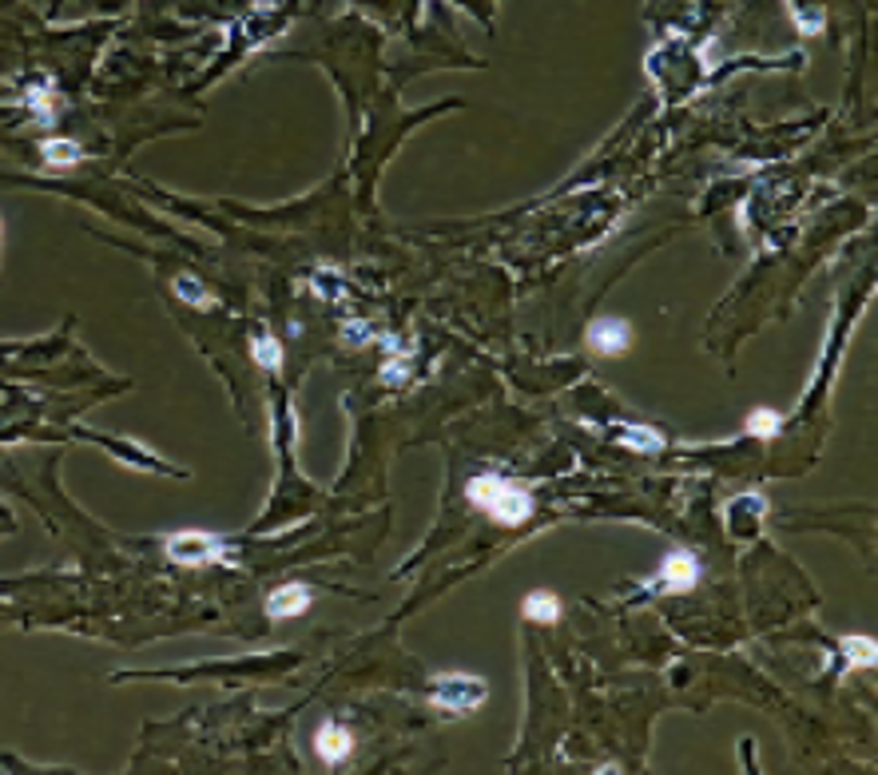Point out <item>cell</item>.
<instances>
[{
    "instance_id": "cell-1",
    "label": "cell",
    "mask_w": 878,
    "mask_h": 775,
    "mask_svg": "<svg viewBox=\"0 0 878 775\" xmlns=\"http://www.w3.org/2000/svg\"><path fill=\"white\" fill-rule=\"evenodd\" d=\"M465 493H469V501H474L477 509H485L497 525H525L533 517V497L525 493L521 485L505 482V477L477 474L474 482L465 485Z\"/></svg>"
},
{
    "instance_id": "cell-2",
    "label": "cell",
    "mask_w": 878,
    "mask_h": 775,
    "mask_svg": "<svg viewBox=\"0 0 878 775\" xmlns=\"http://www.w3.org/2000/svg\"><path fill=\"white\" fill-rule=\"evenodd\" d=\"M485 680L465 676V672H449V676H438L430 684V700L438 708H449V712H474V708L485 704Z\"/></svg>"
},
{
    "instance_id": "cell-3",
    "label": "cell",
    "mask_w": 878,
    "mask_h": 775,
    "mask_svg": "<svg viewBox=\"0 0 878 775\" xmlns=\"http://www.w3.org/2000/svg\"><path fill=\"white\" fill-rule=\"evenodd\" d=\"M168 557L175 565H211V561L227 557V545L219 537H211V533H171Z\"/></svg>"
},
{
    "instance_id": "cell-4",
    "label": "cell",
    "mask_w": 878,
    "mask_h": 775,
    "mask_svg": "<svg viewBox=\"0 0 878 775\" xmlns=\"http://www.w3.org/2000/svg\"><path fill=\"white\" fill-rule=\"evenodd\" d=\"M628 343H632V327L624 318H596L588 327V346L596 354H624Z\"/></svg>"
},
{
    "instance_id": "cell-5",
    "label": "cell",
    "mask_w": 878,
    "mask_h": 775,
    "mask_svg": "<svg viewBox=\"0 0 878 775\" xmlns=\"http://www.w3.org/2000/svg\"><path fill=\"white\" fill-rule=\"evenodd\" d=\"M700 580V565L691 553H672L668 561H664L660 569V588H668V593H688V588H696Z\"/></svg>"
},
{
    "instance_id": "cell-6",
    "label": "cell",
    "mask_w": 878,
    "mask_h": 775,
    "mask_svg": "<svg viewBox=\"0 0 878 775\" xmlns=\"http://www.w3.org/2000/svg\"><path fill=\"white\" fill-rule=\"evenodd\" d=\"M310 588L307 585H279L266 596V616L271 621H286V616H302L310 608Z\"/></svg>"
},
{
    "instance_id": "cell-7",
    "label": "cell",
    "mask_w": 878,
    "mask_h": 775,
    "mask_svg": "<svg viewBox=\"0 0 878 775\" xmlns=\"http://www.w3.org/2000/svg\"><path fill=\"white\" fill-rule=\"evenodd\" d=\"M314 747H318V755L326 763H342L350 752H354V736H350L342 724H335V719H330V724L318 727V736H314Z\"/></svg>"
},
{
    "instance_id": "cell-8",
    "label": "cell",
    "mask_w": 878,
    "mask_h": 775,
    "mask_svg": "<svg viewBox=\"0 0 878 775\" xmlns=\"http://www.w3.org/2000/svg\"><path fill=\"white\" fill-rule=\"evenodd\" d=\"M40 155L48 160V168H76V163L84 160V152H80L76 140H44Z\"/></svg>"
},
{
    "instance_id": "cell-9",
    "label": "cell",
    "mask_w": 878,
    "mask_h": 775,
    "mask_svg": "<svg viewBox=\"0 0 878 775\" xmlns=\"http://www.w3.org/2000/svg\"><path fill=\"white\" fill-rule=\"evenodd\" d=\"M521 608H525V616H529V621H541V624H552L561 616V601L552 593H529Z\"/></svg>"
},
{
    "instance_id": "cell-10",
    "label": "cell",
    "mask_w": 878,
    "mask_h": 775,
    "mask_svg": "<svg viewBox=\"0 0 878 775\" xmlns=\"http://www.w3.org/2000/svg\"><path fill=\"white\" fill-rule=\"evenodd\" d=\"M175 294H179L183 302H191V307H199V310H211V307H215V294L203 291V283H199V279H191V274H179V279H175Z\"/></svg>"
},
{
    "instance_id": "cell-11",
    "label": "cell",
    "mask_w": 878,
    "mask_h": 775,
    "mask_svg": "<svg viewBox=\"0 0 878 775\" xmlns=\"http://www.w3.org/2000/svg\"><path fill=\"white\" fill-rule=\"evenodd\" d=\"M251 354H255V362L263 366V370H279V366H283V346H279V338H274V335H258L251 343Z\"/></svg>"
},
{
    "instance_id": "cell-12",
    "label": "cell",
    "mask_w": 878,
    "mask_h": 775,
    "mask_svg": "<svg viewBox=\"0 0 878 775\" xmlns=\"http://www.w3.org/2000/svg\"><path fill=\"white\" fill-rule=\"evenodd\" d=\"M843 657L855 664V668H871L874 657H878V649H874L871 636H847V640H843Z\"/></svg>"
},
{
    "instance_id": "cell-13",
    "label": "cell",
    "mask_w": 878,
    "mask_h": 775,
    "mask_svg": "<svg viewBox=\"0 0 878 775\" xmlns=\"http://www.w3.org/2000/svg\"><path fill=\"white\" fill-rule=\"evenodd\" d=\"M621 441H624V446H632V449H660V433L644 430V426H624Z\"/></svg>"
},
{
    "instance_id": "cell-14",
    "label": "cell",
    "mask_w": 878,
    "mask_h": 775,
    "mask_svg": "<svg viewBox=\"0 0 878 775\" xmlns=\"http://www.w3.org/2000/svg\"><path fill=\"white\" fill-rule=\"evenodd\" d=\"M775 430H779V414H771V410H755L752 418H747V433H752V438H771Z\"/></svg>"
},
{
    "instance_id": "cell-15",
    "label": "cell",
    "mask_w": 878,
    "mask_h": 775,
    "mask_svg": "<svg viewBox=\"0 0 878 775\" xmlns=\"http://www.w3.org/2000/svg\"><path fill=\"white\" fill-rule=\"evenodd\" d=\"M29 108L36 112V119H40V124H52V96H48V88H29Z\"/></svg>"
},
{
    "instance_id": "cell-16",
    "label": "cell",
    "mask_w": 878,
    "mask_h": 775,
    "mask_svg": "<svg viewBox=\"0 0 878 775\" xmlns=\"http://www.w3.org/2000/svg\"><path fill=\"white\" fill-rule=\"evenodd\" d=\"M405 378H410V366H405L402 358H394V362H386V366H382V382H390V386H402Z\"/></svg>"
}]
</instances>
